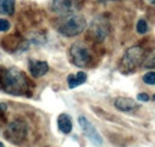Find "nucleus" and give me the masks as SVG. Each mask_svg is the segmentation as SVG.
<instances>
[{
	"instance_id": "nucleus-10",
	"label": "nucleus",
	"mask_w": 155,
	"mask_h": 147,
	"mask_svg": "<svg viewBox=\"0 0 155 147\" xmlns=\"http://www.w3.org/2000/svg\"><path fill=\"white\" fill-rule=\"evenodd\" d=\"M115 108L123 112H131L138 108L136 101L128 98V97H118L115 99Z\"/></svg>"
},
{
	"instance_id": "nucleus-5",
	"label": "nucleus",
	"mask_w": 155,
	"mask_h": 147,
	"mask_svg": "<svg viewBox=\"0 0 155 147\" xmlns=\"http://www.w3.org/2000/svg\"><path fill=\"white\" fill-rule=\"evenodd\" d=\"M69 54H71L73 63L77 67H87L92 59L88 47L82 42H74L71 46Z\"/></svg>"
},
{
	"instance_id": "nucleus-2",
	"label": "nucleus",
	"mask_w": 155,
	"mask_h": 147,
	"mask_svg": "<svg viewBox=\"0 0 155 147\" xmlns=\"http://www.w3.org/2000/svg\"><path fill=\"white\" fill-rule=\"evenodd\" d=\"M144 50L140 46H133L127 49L120 61V70L124 73L133 72L141 63H143Z\"/></svg>"
},
{
	"instance_id": "nucleus-14",
	"label": "nucleus",
	"mask_w": 155,
	"mask_h": 147,
	"mask_svg": "<svg viewBox=\"0 0 155 147\" xmlns=\"http://www.w3.org/2000/svg\"><path fill=\"white\" fill-rule=\"evenodd\" d=\"M136 29H137V32L138 34H141V35H144V34H147L148 32V23L146 22V19L141 18L138 22H137V24H136Z\"/></svg>"
},
{
	"instance_id": "nucleus-9",
	"label": "nucleus",
	"mask_w": 155,
	"mask_h": 147,
	"mask_svg": "<svg viewBox=\"0 0 155 147\" xmlns=\"http://www.w3.org/2000/svg\"><path fill=\"white\" fill-rule=\"evenodd\" d=\"M29 71L34 78H41L49 71V65L45 61L30 60L29 61Z\"/></svg>"
},
{
	"instance_id": "nucleus-19",
	"label": "nucleus",
	"mask_w": 155,
	"mask_h": 147,
	"mask_svg": "<svg viewBox=\"0 0 155 147\" xmlns=\"http://www.w3.org/2000/svg\"><path fill=\"white\" fill-rule=\"evenodd\" d=\"M150 4H153V5H155V0H148Z\"/></svg>"
},
{
	"instance_id": "nucleus-16",
	"label": "nucleus",
	"mask_w": 155,
	"mask_h": 147,
	"mask_svg": "<svg viewBox=\"0 0 155 147\" xmlns=\"http://www.w3.org/2000/svg\"><path fill=\"white\" fill-rule=\"evenodd\" d=\"M142 80L148 85H155V72L150 71L142 77Z\"/></svg>"
},
{
	"instance_id": "nucleus-13",
	"label": "nucleus",
	"mask_w": 155,
	"mask_h": 147,
	"mask_svg": "<svg viewBox=\"0 0 155 147\" xmlns=\"http://www.w3.org/2000/svg\"><path fill=\"white\" fill-rule=\"evenodd\" d=\"M16 0H0V13L5 16H11L15 13Z\"/></svg>"
},
{
	"instance_id": "nucleus-18",
	"label": "nucleus",
	"mask_w": 155,
	"mask_h": 147,
	"mask_svg": "<svg viewBox=\"0 0 155 147\" xmlns=\"http://www.w3.org/2000/svg\"><path fill=\"white\" fill-rule=\"evenodd\" d=\"M137 99L141 101V102H148L150 99V97L147 93H138L137 94Z\"/></svg>"
},
{
	"instance_id": "nucleus-17",
	"label": "nucleus",
	"mask_w": 155,
	"mask_h": 147,
	"mask_svg": "<svg viewBox=\"0 0 155 147\" xmlns=\"http://www.w3.org/2000/svg\"><path fill=\"white\" fill-rule=\"evenodd\" d=\"M10 28H11V24L7 19H0V32L8 31Z\"/></svg>"
},
{
	"instance_id": "nucleus-6",
	"label": "nucleus",
	"mask_w": 155,
	"mask_h": 147,
	"mask_svg": "<svg viewBox=\"0 0 155 147\" xmlns=\"http://www.w3.org/2000/svg\"><path fill=\"white\" fill-rule=\"evenodd\" d=\"M110 34V23L106 18L103 16H99L96 19L92 20L90 29H88V35L92 37L96 42H103Z\"/></svg>"
},
{
	"instance_id": "nucleus-11",
	"label": "nucleus",
	"mask_w": 155,
	"mask_h": 147,
	"mask_svg": "<svg viewBox=\"0 0 155 147\" xmlns=\"http://www.w3.org/2000/svg\"><path fill=\"white\" fill-rule=\"evenodd\" d=\"M58 126L63 134H69L73 129V122L71 116L68 114H61L58 117Z\"/></svg>"
},
{
	"instance_id": "nucleus-3",
	"label": "nucleus",
	"mask_w": 155,
	"mask_h": 147,
	"mask_svg": "<svg viewBox=\"0 0 155 147\" xmlns=\"http://www.w3.org/2000/svg\"><path fill=\"white\" fill-rule=\"evenodd\" d=\"M86 29V20L82 16H69L66 18L60 25L58 30L61 35L66 37H74L80 35Z\"/></svg>"
},
{
	"instance_id": "nucleus-4",
	"label": "nucleus",
	"mask_w": 155,
	"mask_h": 147,
	"mask_svg": "<svg viewBox=\"0 0 155 147\" xmlns=\"http://www.w3.org/2000/svg\"><path fill=\"white\" fill-rule=\"evenodd\" d=\"M28 134V126L23 120H13L11 123L7 125L5 129V138L15 144V145H20L25 140Z\"/></svg>"
},
{
	"instance_id": "nucleus-1",
	"label": "nucleus",
	"mask_w": 155,
	"mask_h": 147,
	"mask_svg": "<svg viewBox=\"0 0 155 147\" xmlns=\"http://www.w3.org/2000/svg\"><path fill=\"white\" fill-rule=\"evenodd\" d=\"M1 89L13 96L30 94V81L25 73L17 67H10L1 75Z\"/></svg>"
},
{
	"instance_id": "nucleus-7",
	"label": "nucleus",
	"mask_w": 155,
	"mask_h": 147,
	"mask_svg": "<svg viewBox=\"0 0 155 147\" xmlns=\"http://www.w3.org/2000/svg\"><path fill=\"white\" fill-rule=\"evenodd\" d=\"M81 7L79 0H53L51 10L60 16H73Z\"/></svg>"
},
{
	"instance_id": "nucleus-21",
	"label": "nucleus",
	"mask_w": 155,
	"mask_h": 147,
	"mask_svg": "<svg viewBox=\"0 0 155 147\" xmlns=\"http://www.w3.org/2000/svg\"><path fill=\"white\" fill-rule=\"evenodd\" d=\"M153 101H155V94H153Z\"/></svg>"
},
{
	"instance_id": "nucleus-15",
	"label": "nucleus",
	"mask_w": 155,
	"mask_h": 147,
	"mask_svg": "<svg viewBox=\"0 0 155 147\" xmlns=\"http://www.w3.org/2000/svg\"><path fill=\"white\" fill-rule=\"evenodd\" d=\"M143 66H144V68H155V49L150 53V55L143 61Z\"/></svg>"
},
{
	"instance_id": "nucleus-20",
	"label": "nucleus",
	"mask_w": 155,
	"mask_h": 147,
	"mask_svg": "<svg viewBox=\"0 0 155 147\" xmlns=\"http://www.w3.org/2000/svg\"><path fill=\"white\" fill-rule=\"evenodd\" d=\"M0 147H5V146H4V144H2V142H0Z\"/></svg>"
},
{
	"instance_id": "nucleus-12",
	"label": "nucleus",
	"mask_w": 155,
	"mask_h": 147,
	"mask_svg": "<svg viewBox=\"0 0 155 147\" xmlns=\"http://www.w3.org/2000/svg\"><path fill=\"white\" fill-rule=\"evenodd\" d=\"M87 80V74L85 72H78L77 74H69L67 78V83L69 89H75L78 86L82 85Z\"/></svg>"
},
{
	"instance_id": "nucleus-8",
	"label": "nucleus",
	"mask_w": 155,
	"mask_h": 147,
	"mask_svg": "<svg viewBox=\"0 0 155 147\" xmlns=\"http://www.w3.org/2000/svg\"><path fill=\"white\" fill-rule=\"evenodd\" d=\"M78 121H79L80 128L82 129L84 134L91 140V142H93L96 146H101L103 145V138L99 134V132L96 129V127L85 116H80L78 118Z\"/></svg>"
}]
</instances>
